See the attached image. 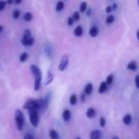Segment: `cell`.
<instances>
[{"label":"cell","instance_id":"obj_10","mask_svg":"<svg viewBox=\"0 0 139 139\" xmlns=\"http://www.w3.org/2000/svg\"><path fill=\"white\" fill-rule=\"evenodd\" d=\"M51 98V94L50 93V94H46V96L45 97L44 99H42V101H43V108H44V109H46L47 107H48Z\"/></svg>","mask_w":139,"mask_h":139},{"label":"cell","instance_id":"obj_4","mask_svg":"<svg viewBox=\"0 0 139 139\" xmlns=\"http://www.w3.org/2000/svg\"><path fill=\"white\" fill-rule=\"evenodd\" d=\"M69 63V58L68 55H64L61 57V59L59 64V70L60 72H63L66 69V68L68 67Z\"/></svg>","mask_w":139,"mask_h":139},{"label":"cell","instance_id":"obj_9","mask_svg":"<svg viewBox=\"0 0 139 139\" xmlns=\"http://www.w3.org/2000/svg\"><path fill=\"white\" fill-rule=\"evenodd\" d=\"M93 91V85L91 83H87L85 86V89H84V93L85 95H90L91 94Z\"/></svg>","mask_w":139,"mask_h":139},{"label":"cell","instance_id":"obj_29","mask_svg":"<svg viewBox=\"0 0 139 139\" xmlns=\"http://www.w3.org/2000/svg\"><path fill=\"white\" fill-rule=\"evenodd\" d=\"M114 20H115L114 16H112V15H109V16L107 17V19H106V22H107V24H108V25H110V24L113 23Z\"/></svg>","mask_w":139,"mask_h":139},{"label":"cell","instance_id":"obj_27","mask_svg":"<svg viewBox=\"0 0 139 139\" xmlns=\"http://www.w3.org/2000/svg\"><path fill=\"white\" fill-rule=\"evenodd\" d=\"M113 79H114V76H113L112 74H111V75H109L107 77V80H106V81H105V82L107 83V85H111V84L113 82Z\"/></svg>","mask_w":139,"mask_h":139},{"label":"cell","instance_id":"obj_39","mask_svg":"<svg viewBox=\"0 0 139 139\" xmlns=\"http://www.w3.org/2000/svg\"><path fill=\"white\" fill-rule=\"evenodd\" d=\"M116 8H117V5H116V3H114V4H113V6L112 7V11H115V10H116Z\"/></svg>","mask_w":139,"mask_h":139},{"label":"cell","instance_id":"obj_22","mask_svg":"<svg viewBox=\"0 0 139 139\" xmlns=\"http://www.w3.org/2000/svg\"><path fill=\"white\" fill-rule=\"evenodd\" d=\"M69 102H70V104L73 105V106H74V105L77 103V97H76V95L75 94L71 95V97L69 98Z\"/></svg>","mask_w":139,"mask_h":139},{"label":"cell","instance_id":"obj_33","mask_svg":"<svg viewBox=\"0 0 139 139\" xmlns=\"http://www.w3.org/2000/svg\"><path fill=\"white\" fill-rule=\"evenodd\" d=\"M24 139H35L31 133H25L24 136Z\"/></svg>","mask_w":139,"mask_h":139},{"label":"cell","instance_id":"obj_24","mask_svg":"<svg viewBox=\"0 0 139 139\" xmlns=\"http://www.w3.org/2000/svg\"><path fill=\"white\" fill-rule=\"evenodd\" d=\"M32 19H33V15L31 12H26L25 15H24V20L27 22L31 21Z\"/></svg>","mask_w":139,"mask_h":139},{"label":"cell","instance_id":"obj_8","mask_svg":"<svg viewBox=\"0 0 139 139\" xmlns=\"http://www.w3.org/2000/svg\"><path fill=\"white\" fill-rule=\"evenodd\" d=\"M137 68V62L135 60H133L131 62H129L128 64L127 65V69L128 70H130V71H136Z\"/></svg>","mask_w":139,"mask_h":139},{"label":"cell","instance_id":"obj_19","mask_svg":"<svg viewBox=\"0 0 139 139\" xmlns=\"http://www.w3.org/2000/svg\"><path fill=\"white\" fill-rule=\"evenodd\" d=\"M132 121V116H131V115H129V114H127L125 115V116H124L123 118V123L124 124H126V125H128V124H130Z\"/></svg>","mask_w":139,"mask_h":139},{"label":"cell","instance_id":"obj_1","mask_svg":"<svg viewBox=\"0 0 139 139\" xmlns=\"http://www.w3.org/2000/svg\"><path fill=\"white\" fill-rule=\"evenodd\" d=\"M23 107L30 111V110H37L38 111L39 109L43 107V101L42 99H29L24 104Z\"/></svg>","mask_w":139,"mask_h":139},{"label":"cell","instance_id":"obj_32","mask_svg":"<svg viewBox=\"0 0 139 139\" xmlns=\"http://www.w3.org/2000/svg\"><path fill=\"white\" fill-rule=\"evenodd\" d=\"M99 124H100V126H101V127H105V125H106V120H105L104 117L100 118Z\"/></svg>","mask_w":139,"mask_h":139},{"label":"cell","instance_id":"obj_15","mask_svg":"<svg viewBox=\"0 0 139 139\" xmlns=\"http://www.w3.org/2000/svg\"><path fill=\"white\" fill-rule=\"evenodd\" d=\"M53 51H52V47L49 45H46L45 46V53L46 55H47V57L50 59L52 58V55H53V52H52Z\"/></svg>","mask_w":139,"mask_h":139},{"label":"cell","instance_id":"obj_23","mask_svg":"<svg viewBox=\"0 0 139 139\" xmlns=\"http://www.w3.org/2000/svg\"><path fill=\"white\" fill-rule=\"evenodd\" d=\"M88 6H87V3L85 2H81V5H80V12L81 13H84L85 12V10L87 9Z\"/></svg>","mask_w":139,"mask_h":139},{"label":"cell","instance_id":"obj_2","mask_svg":"<svg viewBox=\"0 0 139 139\" xmlns=\"http://www.w3.org/2000/svg\"><path fill=\"white\" fill-rule=\"evenodd\" d=\"M15 121L16 124V127L19 131H21L22 128L24 127V124H25V116H24V114L21 110H16L15 112Z\"/></svg>","mask_w":139,"mask_h":139},{"label":"cell","instance_id":"obj_28","mask_svg":"<svg viewBox=\"0 0 139 139\" xmlns=\"http://www.w3.org/2000/svg\"><path fill=\"white\" fill-rule=\"evenodd\" d=\"M30 37H31V31L29 29H25V32H24L22 38H28Z\"/></svg>","mask_w":139,"mask_h":139},{"label":"cell","instance_id":"obj_12","mask_svg":"<svg viewBox=\"0 0 139 139\" xmlns=\"http://www.w3.org/2000/svg\"><path fill=\"white\" fill-rule=\"evenodd\" d=\"M89 34L90 37H95L98 34V29L96 26H92L89 30Z\"/></svg>","mask_w":139,"mask_h":139},{"label":"cell","instance_id":"obj_7","mask_svg":"<svg viewBox=\"0 0 139 139\" xmlns=\"http://www.w3.org/2000/svg\"><path fill=\"white\" fill-rule=\"evenodd\" d=\"M41 83H42V76H38V77H35L34 80V85H33V89L35 91H38L41 87Z\"/></svg>","mask_w":139,"mask_h":139},{"label":"cell","instance_id":"obj_41","mask_svg":"<svg viewBox=\"0 0 139 139\" xmlns=\"http://www.w3.org/2000/svg\"><path fill=\"white\" fill-rule=\"evenodd\" d=\"M14 3V0H7V3L8 4H12Z\"/></svg>","mask_w":139,"mask_h":139},{"label":"cell","instance_id":"obj_3","mask_svg":"<svg viewBox=\"0 0 139 139\" xmlns=\"http://www.w3.org/2000/svg\"><path fill=\"white\" fill-rule=\"evenodd\" d=\"M38 112L37 110H30L29 111V121L33 127H37L38 124Z\"/></svg>","mask_w":139,"mask_h":139},{"label":"cell","instance_id":"obj_20","mask_svg":"<svg viewBox=\"0 0 139 139\" xmlns=\"http://www.w3.org/2000/svg\"><path fill=\"white\" fill-rule=\"evenodd\" d=\"M64 7V2H63V1H59L58 3H57V4H56L55 10H56L57 12H61L62 10H63Z\"/></svg>","mask_w":139,"mask_h":139},{"label":"cell","instance_id":"obj_17","mask_svg":"<svg viewBox=\"0 0 139 139\" xmlns=\"http://www.w3.org/2000/svg\"><path fill=\"white\" fill-rule=\"evenodd\" d=\"M95 115H96V112H95V110L93 107H90L87 110V112H86V116L90 119L94 118L95 116Z\"/></svg>","mask_w":139,"mask_h":139},{"label":"cell","instance_id":"obj_16","mask_svg":"<svg viewBox=\"0 0 139 139\" xmlns=\"http://www.w3.org/2000/svg\"><path fill=\"white\" fill-rule=\"evenodd\" d=\"M62 116H63V119L65 121H69L71 119V112L69 110H68V109L64 110L63 114H62Z\"/></svg>","mask_w":139,"mask_h":139},{"label":"cell","instance_id":"obj_5","mask_svg":"<svg viewBox=\"0 0 139 139\" xmlns=\"http://www.w3.org/2000/svg\"><path fill=\"white\" fill-rule=\"evenodd\" d=\"M30 70L32 72V73L34 76V77H38V76H42V72L40 68L37 66L33 64L30 66Z\"/></svg>","mask_w":139,"mask_h":139},{"label":"cell","instance_id":"obj_34","mask_svg":"<svg viewBox=\"0 0 139 139\" xmlns=\"http://www.w3.org/2000/svg\"><path fill=\"white\" fill-rule=\"evenodd\" d=\"M67 23H68V25L69 26L73 25V24H74V21H73V17H68V21H67Z\"/></svg>","mask_w":139,"mask_h":139},{"label":"cell","instance_id":"obj_13","mask_svg":"<svg viewBox=\"0 0 139 139\" xmlns=\"http://www.w3.org/2000/svg\"><path fill=\"white\" fill-rule=\"evenodd\" d=\"M83 33V28L81 25H78L74 29V32H73V34L76 36V37H81Z\"/></svg>","mask_w":139,"mask_h":139},{"label":"cell","instance_id":"obj_14","mask_svg":"<svg viewBox=\"0 0 139 139\" xmlns=\"http://www.w3.org/2000/svg\"><path fill=\"white\" fill-rule=\"evenodd\" d=\"M107 90V85L105 81H103V82L100 84L99 88H98V93L99 94H103Z\"/></svg>","mask_w":139,"mask_h":139},{"label":"cell","instance_id":"obj_40","mask_svg":"<svg viewBox=\"0 0 139 139\" xmlns=\"http://www.w3.org/2000/svg\"><path fill=\"white\" fill-rule=\"evenodd\" d=\"M21 2H22V0H14V3L16 4H20V3H21Z\"/></svg>","mask_w":139,"mask_h":139},{"label":"cell","instance_id":"obj_11","mask_svg":"<svg viewBox=\"0 0 139 139\" xmlns=\"http://www.w3.org/2000/svg\"><path fill=\"white\" fill-rule=\"evenodd\" d=\"M101 137V132L99 130H94L90 133V139H99Z\"/></svg>","mask_w":139,"mask_h":139},{"label":"cell","instance_id":"obj_38","mask_svg":"<svg viewBox=\"0 0 139 139\" xmlns=\"http://www.w3.org/2000/svg\"><path fill=\"white\" fill-rule=\"evenodd\" d=\"M112 11V7H111V6H107V7H106V12H107V13H111Z\"/></svg>","mask_w":139,"mask_h":139},{"label":"cell","instance_id":"obj_37","mask_svg":"<svg viewBox=\"0 0 139 139\" xmlns=\"http://www.w3.org/2000/svg\"><path fill=\"white\" fill-rule=\"evenodd\" d=\"M85 12H86V16H90L91 15V12H92V11H91V9L90 7H87V9L85 10Z\"/></svg>","mask_w":139,"mask_h":139},{"label":"cell","instance_id":"obj_25","mask_svg":"<svg viewBox=\"0 0 139 139\" xmlns=\"http://www.w3.org/2000/svg\"><path fill=\"white\" fill-rule=\"evenodd\" d=\"M28 54L26 53V52H23L20 56V61L21 62V63H24V62H25L28 59Z\"/></svg>","mask_w":139,"mask_h":139},{"label":"cell","instance_id":"obj_30","mask_svg":"<svg viewBox=\"0 0 139 139\" xmlns=\"http://www.w3.org/2000/svg\"><path fill=\"white\" fill-rule=\"evenodd\" d=\"M20 15H21V12L19 10H15L13 11V13H12V17L13 19H18L19 17H20Z\"/></svg>","mask_w":139,"mask_h":139},{"label":"cell","instance_id":"obj_43","mask_svg":"<svg viewBox=\"0 0 139 139\" xmlns=\"http://www.w3.org/2000/svg\"><path fill=\"white\" fill-rule=\"evenodd\" d=\"M112 139H119V137H118V136H114V137H112Z\"/></svg>","mask_w":139,"mask_h":139},{"label":"cell","instance_id":"obj_21","mask_svg":"<svg viewBox=\"0 0 139 139\" xmlns=\"http://www.w3.org/2000/svg\"><path fill=\"white\" fill-rule=\"evenodd\" d=\"M49 135H50V137L51 139H58L59 137L58 132H57L56 130H55V129H52V130L50 131Z\"/></svg>","mask_w":139,"mask_h":139},{"label":"cell","instance_id":"obj_44","mask_svg":"<svg viewBox=\"0 0 139 139\" xmlns=\"http://www.w3.org/2000/svg\"><path fill=\"white\" fill-rule=\"evenodd\" d=\"M76 139H81V137H76Z\"/></svg>","mask_w":139,"mask_h":139},{"label":"cell","instance_id":"obj_35","mask_svg":"<svg viewBox=\"0 0 139 139\" xmlns=\"http://www.w3.org/2000/svg\"><path fill=\"white\" fill-rule=\"evenodd\" d=\"M85 96H86V95L85 94V93L84 92H82V93H81V95H80V98H81V102H85Z\"/></svg>","mask_w":139,"mask_h":139},{"label":"cell","instance_id":"obj_26","mask_svg":"<svg viewBox=\"0 0 139 139\" xmlns=\"http://www.w3.org/2000/svg\"><path fill=\"white\" fill-rule=\"evenodd\" d=\"M73 19L74 21H78L80 20V12H74L73 15Z\"/></svg>","mask_w":139,"mask_h":139},{"label":"cell","instance_id":"obj_36","mask_svg":"<svg viewBox=\"0 0 139 139\" xmlns=\"http://www.w3.org/2000/svg\"><path fill=\"white\" fill-rule=\"evenodd\" d=\"M135 85H136V87L138 89L139 88V76L138 75H137L135 77Z\"/></svg>","mask_w":139,"mask_h":139},{"label":"cell","instance_id":"obj_42","mask_svg":"<svg viewBox=\"0 0 139 139\" xmlns=\"http://www.w3.org/2000/svg\"><path fill=\"white\" fill-rule=\"evenodd\" d=\"M3 30V25H0V33H1Z\"/></svg>","mask_w":139,"mask_h":139},{"label":"cell","instance_id":"obj_31","mask_svg":"<svg viewBox=\"0 0 139 139\" xmlns=\"http://www.w3.org/2000/svg\"><path fill=\"white\" fill-rule=\"evenodd\" d=\"M6 4H7L6 2L3 1V0H0V12L4 10V8L6 7Z\"/></svg>","mask_w":139,"mask_h":139},{"label":"cell","instance_id":"obj_18","mask_svg":"<svg viewBox=\"0 0 139 139\" xmlns=\"http://www.w3.org/2000/svg\"><path fill=\"white\" fill-rule=\"evenodd\" d=\"M53 79H54V76H53V74L51 73V71H48V72H47V76H46V81L45 85H50V84L52 82V81H53Z\"/></svg>","mask_w":139,"mask_h":139},{"label":"cell","instance_id":"obj_6","mask_svg":"<svg viewBox=\"0 0 139 139\" xmlns=\"http://www.w3.org/2000/svg\"><path fill=\"white\" fill-rule=\"evenodd\" d=\"M21 43H22V45L25 46H31L33 45V43H34V38L32 37H28V38H22Z\"/></svg>","mask_w":139,"mask_h":139}]
</instances>
